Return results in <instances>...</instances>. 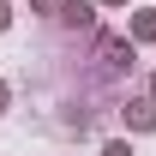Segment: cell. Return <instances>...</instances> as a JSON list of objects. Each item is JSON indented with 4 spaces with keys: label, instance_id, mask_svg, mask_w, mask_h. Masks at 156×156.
<instances>
[{
    "label": "cell",
    "instance_id": "obj_1",
    "mask_svg": "<svg viewBox=\"0 0 156 156\" xmlns=\"http://www.w3.org/2000/svg\"><path fill=\"white\" fill-rule=\"evenodd\" d=\"M0 24H6V6H0Z\"/></svg>",
    "mask_w": 156,
    "mask_h": 156
}]
</instances>
